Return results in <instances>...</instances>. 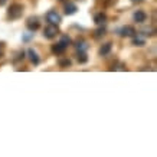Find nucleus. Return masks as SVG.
Instances as JSON below:
<instances>
[{"label": "nucleus", "mask_w": 157, "mask_h": 157, "mask_svg": "<svg viewBox=\"0 0 157 157\" xmlns=\"http://www.w3.org/2000/svg\"><path fill=\"white\" fill-rule=\"evenodd\" d=\"M104 35H105V28H100L95 30V35H94V36H95L97 39H100L101 36H104Z\"/></svg>", "instance_id": "nucleus-16"}, {"label": "nucleus", "mask_w": 157, "mask_h": 157, "mask_svg": "<svg viewBox=\"0 0 157 157\" xmlns=\"http://www.w3.org/2000/svg\"><path fill=\"white\" fill-rule=\"evenodd\" d=\"M147 19V14L144 13L143 10H136L133 13V20L136 23H144Z\"/></svg>", "instance_id": "nucleus-6"}, {"label": "nucleus", "mask_w": 157, "mask_h": 157, "mask_svg": "<svg viewBox=\"0 0 157 157\" xmlns=\"http://www.w3.org/2000/svg\"><path fill=\"white\" fill-rule=\"evenodd\" d=\"M71 63H72V62L69 61V59H61V61H59V65H61L62 68H68V67H71Z\"/></svg>", "instance_id": "nucleus-17"}, {"label": "nucleus", "mask_w": 157, "mask_h": 157, "mask_svg": "<svg viewBox=\"0 0 157 157\" xmlns=\"http://www.w3.org/2000/svg\"><path fill=\"white\" fill-rule=\"evenodd\" d=\"M33 35H35V33H29V35H25V36H23V40H26V42H28V40H30V38H33Z\"/></svg>", "instance_id": "nucleus-18"}, {"label": "nucleus", "mask_w": 157, "mask_h": 157, "mask_svg": "<svg viewBox=\"0 0 157 157\" xmlns=\"http://www.w3.org/2000/svg\"><path fill=\"white\" fill-rule=\"evenodd\" d=\"M22 14H23V5H20V3L10 5L9 10H7V19L16 20L19 17H22Z\"/></svg>", "instance_id": "nucleus-1"}, {"label": "nucleus", "mask_w": 157, "mask_h": 157, "mask_svg": "<svg viewBox=\"0 0 157 157\" xmlns=\"http://www.w3.org/2000/svg\"><path fill=\"white\" fill-rule=\"evenodd\" d=\"M6 2H7V0H0V6H3V5H6Z\"/></svg>", "instance_id": "nucleus-20"}, {"label": "nucleus", "mask_w": 157, "mask_h": 157, "mask_svg": "<svg viewBox=\"0 0 157 157\" xmlns=\"http://www.w3.org/2000/svg\"><path fill=\"white\" fill-rule=\"evenodd\" d=\"M131 38H133V45H136V46H144L146 45V39L143 38L141 33H136Z\"/></svg>", "instance_id": "nucleus-9"}, {"label": "nucleus", "mask_w": 157, "mask_h": 157, "mask_svg": "<svg viewBox=\"0 0 157 157\" xmlns=\"http://www.w3.org/2000/svg\"><path fill=\"white\" fill-rule=\"evenodd\" d=\"M59 33V29H58V25H52L49 23L46 28L43 29V36L46 39H53L56 35Z\"/></svg>", "instance_id": "nucleus-2"}, {"label": "nucleus", "mask_w": 157, "mask_h": 157, "mask_svg": "<svg viewBox=\"0 0 157 157\" xmlns=\"http://www.w3.org/2000/svg\"><path fill=\"white\" fill-rule=\"evenodd\" d=\"M78 62L79 63H86L88 62V56L85 52H78Z\"/></svg>", "instance_id": "nucleus-15"}, {"label": "nucleus", "mask_w": 157, "mask_h": 157, "mask_svg": "<svg viewBox=\"0 0 157 157\" xmlns=\"http://www.w3.org/2000/svg\"><path fill=\"white\" fill-rule=\"evenodd\" d=\"M62 2H65V0H62Z\"/></svg>", "instance_id": "nucleus-22"}, {"label": "nucleus", "mask_w": 157, "mask_h": 157, "mask_svg": "<svg viewBox=\"0 0 157 157\" xmlns=\"http://www.w3.org/2000/svg\"><path fill=\"white\" fill-rule=\"evenodd\" d=\"M76 10H78V7H76V5H74V3H67V5H65V13H67L68 16L75 14Z\"/></svg>", "instance_id": "nucleus-12"}, {"label": "nucleus", "mask_w": 157, "mask_h": 157, "mask_svg": "<svg viewBox=\"0 0 157 157\" xmlns=\"http://www.w3.org/2000/svg\"><path fill=\"white\" fill-rule=\"evenodd\" d=\"M105 20H107V16H105V13H97L95 16H94V22H95L97 25H104Z\"/></svg>", "instance_id": "nucleus-13"}, {"label": "nucleus", "mask_w": 157, "mask_h": 157, "mask_svg": "<svg viewBox=\"0 0 157 157\" xmlns=\"http://www.w3.org/2000/svg\"><path fill=\"white\" fill-rule=\"evenodd\" d=\"M28 56H29V61L32 62L33 65H38L39 61H40V59H39V55L36 53V51H35V49H32V48L28 49Z\"/></svg>", "instance_id": "nucleus-8"}, {"label": "nucleus", "mask_w": 157, "mask_h": 157, "mask_svg": "<svg viewBox=\"0 0 157 157\" xmlns=\"http://www.w3.org/2000/svg\"><path fill=\"white\" fill-rule=\"evenodd\" d=\"M39 26H40V22L36 16H30L28 20H26V28L30 30V32H35V30H38Z\"/></svg>", "instance_id": "nucleus-4"}, {"label": "nucleus", "mask_w": 157, "mask_h": 157, "mask_svg": "<svg viewBox=\"0 0 157 157\" xmlns=\"http://www.w3.org/2000/svg\"><path fill=\"white\" fill-rule=\"evenodd\" d=\"M65 49H67V48H65L61 42L52 45V53H53V55H62V53L65 52Z\"/></svg>", "instance_id": "nucleus-11"}, {"label": "nucleus", "mask_w": 157, "mask_h": 157, "mask_svg": "<svg viewBox=\"0 0 157 157\" xmlns=\"http://www.w3.org/2000/svg\"><path fill=\"white\" fill-rule=\"evenodd\" d=\"M75 49L76 52H86L88 51V42L85 39H78L75 42Z\"/></svg>", "instance_id": "nucleus-7"}, {"label": "nucleus", "mask_w": 157, "mask_h": 157, "mask_svg": "<svg viewBox=\"0 0 157 157\" xmlns=\"http://www.w3.org/2000/svg\"><path fill=\"white\" fill-rule=\"evenodd\" d=\"M61 43L65 46V48H67V46H69V45L72 43V40H71V38H69L68 35H62V36H61Z\"/></svg>", "instance_id": "nucleus-14"}, {"label": "nucleus", "mask_w": 157, "mask_h": 157, "mask_svg": "<svg viewBox=\"0 0 157 157\" xmlns=\"http://www.w3.org/2000/svg\"><path fill=\"white\" fill-rule=\"evenodd\" d=\"M137 33L136 32V29L133 28V26H123V28L120 29V36H123V38H131V36H134V35Z\"/></svg>", "instance_id": "nucleus-5"}, {"label": "nucleus", "mask_w": 157, "mask_h": 157, "mask_svg": "<svg viewBox=\"0 0 157 157\" xmlns=\"http://www.w3.org/2000/svg\"><path fill=\"white\" fill-rule=\"evenodd\" d=\"M46 20L52 25H59L62 19H61V14L58 13L56 10H49L48 13H46Z\"/></svg>", "instance_id": "nucleus-3"}, {"label": "nucleus", "mask_w": 157, "mask_h": 157, "mask_svg": "<svg viewBox=\"0 0 157 157\" xmlns=\"http://www.w3.org/2000/svg\"><path fill=\"white\" fill-rule=\"evenodd\" d=\"M111 48H113V43H111V42H107V43H104V45H102V46L100 48L98 53H100L101 56H105V55H108V53L111 52Z\"/></svg>", "instance_id": "nucleus-10"}, {"label": "nucleus", "mask_w": 157, "mask_h": 157, "mask_svg": "<svg viewBox=\"0 0 157 157\" xmlns=\"http://www.w3.org/2000/svg\"><path fill=\"white\" fill-rule=\"evenodd\" d=\"M131 2H133V3H141L143 0H131Z\"/></svg>", "instance_id": "nucleus-21"}, {"label": "nucleus", "mask_w": 157, "mask_h": 157, "mask_svg": "<svg viewBox=\"0 0 157 157\" xmlns=\"http://www.w3.org/2000/svg\"><path fill=\"white\" fill-rule=\"evenodd\" d=\"M3 56V45H2V43H0V58Z\"/></svg>", "instance_id": "nucleus-19"}]
</instances>
